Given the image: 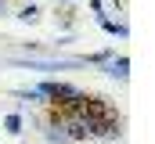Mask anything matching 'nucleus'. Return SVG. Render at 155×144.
<instances>
[{
    "label": "nucleus",
    "mask_w": 155,
    "mask_h": 144,
    "mask_svg": "<svg viewBox=\"0 0 155 144\" xmlns=\"http://www.w3.org/2000/svg\"><path fill=\"white\" fill-rule=\"evenodd\" d=\"M79 119H87L94 126V133H112L119 126V115L108 101H97V97H79Z\"/></svg>",
    "instance_id": "1"
},
{
    "label": "nucleus",
    "mask_w": 155,
    "mask_h": 144,
    "mask_svg": "<svg viewBox=\"0 0 155 144\" xmlns=\"http://www.w3.org/2000/svg\"><path fill=\"white\" fill-rule=\"evenodd\" d=\"M47 115L51 119H79V97L54 94V101H47Z\"/></svg>",
    "instance_id": "2"
}]
</instances>
